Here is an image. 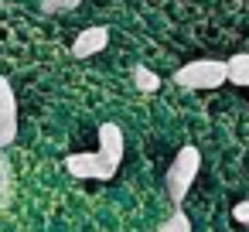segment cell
Instances as JSON below:
<instances>
[{
	"label": "cell",
	"instance_id": "1",
	"mask_svg": "<svg viewBox=\"0 0 249 232\" xmlns=\"http://www.w3.org/2000/svg\"><path fill=\"white\" fill-rule=\"evenodd\" d=\"M198 171H201V150H198L195 143H184V147L174 154V161H171V167H167V178H164V184H167V195H171L174 208H181V205H184V195L191 191V184H195Z\"/></svg>",
	"mask_w": 249,
	"mask_h": 232
},
{
	"label": "cell",
	"instance_id": "2",
	"mask_svg": "<svg viewBox=\"0 0 249 232\" xmlns=\"http://www.w3.org/2000/svg\"><path fill=\"white\" fill-rule=\"evenodd\" d=\"M171 79L181 89H218L222 82H229V69L222 58H195V62L181 65Z\"/></svg>",
	"mask_w": 249,
	"mask_h": 232
},
{
	"label": "cell",
	"instance_id": "3",
	"mask_svg": "<svg viewBox=\"0 0 249 232\" xmlns=\"http://www.w3.org/2000/svg\"><path fill=\"white\" fill-rule=\"evenodd\" d=\"M65 167L72 178H82V181H109V178H116L120 161L109 157L106 150H92V154H69Z\"/></svg>",
	"mask_w": 249,
	"mask_h": 232
},
{
	"label": "cell",
	"instance_id": "4",
	"mask_svg": "<svg viewBox=\"0 0 249 232\" xmlns=\"http://www.w3.org/2000/svg\"><path fill=\"white\" fill-rule=\"evenodd\" d=\"M106 45H109V31H106L103 24H92V28H82V31L75 35L72 55H75V58H92V55H99Z\"/></svg>",
	"mask_w": 249,
	"mask_h": 232
},
{
	"label": "cell",
	"instance_id": "5",
	"mask_svg": "<svg viewBox=\"0 0 249 232\" xmlns=\"http://www.w3.org/2000/svg\"><path fill=\"white\" fill-rule=\"evenodd\" d=\"M99 150L123 161V130L116 123H99Z\"/></svg>",
	"mask_w": 249,
	"mask_h": 232
},
{
	"label": "cell",
	"instance_id": "6",
	"mask_svg": "<svg viewBox=\"0 0 249 232\" xmlns=\"http://www.w3.org/2000/svg\"><path fill=\"white\" fill-rule=\"evenodd\" d=\"M225 69H229L232 86H249V52H239V55L225 58Z\"/></svg>",
	"mask_w": 249,
	"mask_h": 232
},
{
	"label": "cell",
	"instance_id": "7",
	"mask_svg": "<svg viewBox=\"0 0 249 232\" xmlns=\"http://www.w3.org/2000/svg\"><path fill=\"white\" fill-rule=\"evenodd\" d=\"M133 86L140 92H157L160 89V75L150 69V65H133Z\"/></svg>",
	"mask_w": 249,
	"mask_h": 232
},
{
	"label": "cell",
	"instance_id": "8",
	"mask_svg": "<svg viewBox=\"0 0 249 232\" xmlns=\"http://www.w3.org/2000/svg\"><path fill=\"white\" fill-rule=\"evenodd\" d=\"M18 137V109H0V147H11Z\"/></svg>",
	"mask_w": 249,
	"mask_h": 232
},
{
	"label": "cell",
	"instance_id": "9",
	"mask_svg": "<svg viewBox=\"0 0 249 232\" xmlns=\"http://www.w3.org/2000/svg\"><path fill=\"white\" fill-rule=\"evenodd\" d=\"M157 232H191V218L184 215V208H174V212L157 225Z\"/></svg>",
	"mask_w": 249,
	"mask_h": 232
},
{
	"label": "cell",
	"instance_id": "10",
	"mask_svg": "<svg viewBox=\"0 0 249 232\" xmlns=\"http://www.w3.org/2000/svg\"><path fill=\"white\" fill-rule=\"evenodd\" d=\"M0 109H18V99H14V89L11 82L0 75Z\"/></svg>",
	"mask_w": 249,
	"mask_h": 232
},
{
	"label": "cell",
	"instance_id": "11",
	"mask_svg": "<svg viewBox=\"0 0 249 232\" xmlns=\"http://www.w3.org/2000/svg\"><path fill=\"white\" fill-rule=\"evenodd\" d=\"M79 4H82V0H45V11H72Z\"/></svg>",
	"mask_w": 249,
	"mask_h": 232
},
{
	"label": "cell",
	"instance_id": "12",
	"mask_svg": "<svg viewBox=\"0 0 249 232\" xmlns=\"http://www.w3.org/2000/svg\"><path fill=\"white\" fill-rule=\"evenodd\" d=\"M232 218H235L239 225H246V229H249V201H239V205L232 208Z\"/></svg>",
	"mask_w": 249,
	"mask_h": 232
}]
</instances>
